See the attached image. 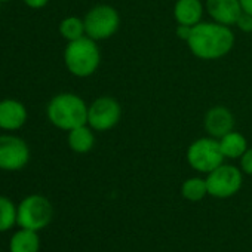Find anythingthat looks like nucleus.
Segmentation results:
<instances>
[{"mask_svg": "<svg viewBox=\"0 0 252 252\" xmlns=\"http://www.w3.org/2000/svg\"><path fill=\"white\" fill-rule=\"evenodd\" d=\"M240 5H242L243 12L252 15V0H240Z\"/></svg>", "mask_w": 252, "mask_h": 252, "instance_id": "obj_24", "label": "nucleus"}, {"mask_svg": "<svg viewBox=\"0 0 252 252\" xmlns=\"http://www.w3.org/2000/svg\"><path fill=\"white\" fill-rule=\"evenodd\" d=\"M24 5L30 9H42L45 6H48V3L51 0H23Z\"/></svg>", "mask_w": 252, "mask_h": 252, "instance_id": "obj_23", "label": "nucleus"}, {"mask_svg": "<svg viewBox=\"0 0 252 252\" xmlns=\"http://www.w3.org/2000/svg\"><path fill=\"white\" fill-rule=\"evenodd\" d=\"M29 111L27 107L14 98L0 99V129L6 132L20 131L27 123Z\"/></svg>", "mask_w": 252, "mask_h": 252, "instance_id": "obj_11", "label": "nucleus"}, {"mask_svg": "<svg viewBox=\"0 0 252 252\" xmlns=\"http://www.w3.org/2000/svg\"><path fill=\"white\" fill-rule=\"evenodd\" d=\"M218 141H220V147H221L224 158L230 159V160H239L249 147L246 137L236 129L225 134Z\"/></svg>", "mask_w": 252, "mask_h": 252, "instance_id": "obj_15", "label": "nucleus"}, {"mask_svg": "<svg viewBox=\"0 0 252 252\" xmlns=\"http://www.w3.org/2000/svg\"><path fill=\"white\" fill-rule=\"evenodd\" d=\"M186 43L193 57L202 61H217L231 52L236 37L231 27L211 20L191 27V34Z\"/></svg>", "mask_w": 252, "mask_h": 252, "instance_id": "obj_1", "label": "nucleus"}, {"mask_svg": "<svg viewBox=\"0 0 252 252\" xmlns=\"http://www.w3.org/2000/svg\"><path fill=\"white\" fill-rule=\"evenodd\" d=\"M239 168L243 174L252 177V147H248V150L243 153V156L239 159Z\"/></svg>", "mask_w": 252, "mask_h": 252, "instance_id": "obj_20", "label": "nucleus"}, {"mask_svg": "<svg viewBox=\"0 0 252 252\" xmlns=\"http://www.w3.org/2000/svg\"><path fill=\"white\" fill-rule=\"evenodd\" d=\"M205 14V2H202V0H177L172 9L175 23L190 27L202 23Z\"/></svg>", "mask_w": 252, "mask_h": 252, "instance_id": "obj_13", "label": "nucleus"}, {"mask_svg": "<svg viewBox=\"0 0 252 252\" xmlns=\"http://www.w3.org/2000/svg\"><path fill=\"white\" fill-rule=\"evenodd\" d=\"M236 27L243 33H252V15L242 12V15L239 17V20L236 23Z\"/></svg>", "mask_w": 252, "mask_h": 252, "instance_id": "obj_21", "label": "nucleus"}, {"mask_svg": "<svg viewBox=\"0 0 252 252\" xmlns=\"http://www.w3.org/2000/svg\"><path fill=\"white\" fill-rule=\"evenodd\" d=\"M191 34V27L190 26H181V24H177V29H175V36L180 39V40H184L187 42L189 37Z\"/></svg>", "mask_w": 252, "mask_h": 252, "instance_id": "obj_22", "label": "nucleus"}, {"mask_svg": "<svg viewBox=\"0 0 252 252\" xmlns=\"http://www.w3.org/2000/svg\"><path fill=\"white\" fill-rule=\"evenodd\" d=\"M205 9L212 21L228 27L236 26L243 12L240 0H205Z\"/></svg>", "mask_w": 252, "mask_h": 252, "instance_id": "obj_12", "label": "nucleus"}, {"mask_svg": "<svg viewBox=\"0 0 252 252\" xmlns=\"http://www.w3.org/2000/svg\"><path fill=\"white\" fill-rule=\"evenodd\" d=\"M86 36L95 42L113 37L120 29V14L111 5H95L83 17Z\"/></svg>", "mask_w": 252, "mask_h": 252, "instance_id": "obj_5", "label": "nucleus"}, {"mask_svg": "<svg viewBox=\"0 0 252 252\" xmlns=\"http://www.w3.org/2000/svg\"><path fill=\"white\" fill-rule=\"evenodd\" d=\"M67 144L71 152L77 155H86L95 146V131L88 123L77 126L67 132Z\"/></svg>", "mask_w": 252, "mask_h": 252, "instance_id": "obj_14", "label": "nucleus"}, {"mask_svg": "<svg viewBox=\"0 0 252 252\" xmlns=\"http://www.w3.org/2000/svg\"><path fill=\"white\" fill-rule=\"evenodd\" d=\"M11 252H39L40 251V236L39 231L30 228L17 230L9 240Z\"/></svg>", "mask_w": 252, "mask_h": 252, "instance_id": "obj_16", "label": "nucleus"}, {"mask_svg": "<svg viewBox=\"0 0 252 252\" xmlns=\"http://www.w3.org/2000/svg\"><path fill=\"white\" fill-rule=\"evenodd\" d=\"M58 30H60V34L64 40L67 42H73V40H77L83 36H86V32H85V21L83 18H79V17H65L60 26H58Z\"/></svg>", "mask_w": 252, "mask_h": 252, "instance_id": "obj_18", "label": "nucleus"}, {"mask_svg": "<svg viewBox=\"0 0 252 252\" xmlns=\"http://www.w3.org/2000/svg\"><path fill=\"white\" fill-rule=\"evenodd\" d=\"M8 2H11V0H0V3H8Z\"/></svg>", "mask_w": 252, "mask_h": 252, "instance_id": "obj_25", "label": "nucleus"}, {"mask_svg": "<svg viewBox=\"0 0 252 252\" xmlns=\"http://www.w3.org/2000/svg\"><path fill=\"white\" fill-rule=\"evenodd\" d=\"M17 225V205L8 197L0 194V233H5Z\"/></svg>", "mask_w": 252, "mask_h": 252, "instance_id": "obj_19", "label": "nucleus"}, {"mask_svg": "<svg viewBox=\"0 0 252 252\" xmlns=\"http://www.w3.org/2000/svg\"><path fill=\"white\" fill-rule=\"evenodd\" d=\"M203 128L209 137L220 140L234 129V114L225 105H214L205 113Z\"/></svg>", "mask_w": 252, "mask_h": 252, "instance_id": "obj_10", "label": "nucleus"}, {"mask_svg": "<svg viewBox=\"0 0 252 252\" xmlns=\"http://www.w3.org/2000/svg\"><path fill=\"white\" fill-rule=\"evenodd\" d=\"M32 158L26 140L14 134L0 135V171L17 172L24 169Z\"/></svg>", "mask_w": 252, "mask_h": 252, "instance_id": "obj_9", "label": "nucleus"}, {"mask_svg": "<svg viewBox=\"0 0 252 252\" xmlns=\"http://www.w3.org/2000/svg\"><path fill=\"white\" fill-rule=\"evenodd\" d=\"M208 194L215 199H228L234 196L243 184V172L239 166L222 163L206 174Z\"/></svg>", "mask_w": 252, "mask_h": 252, "instance_id": "obj_7", "label": "nucleus"}, {"mask_svg": "<svg viewBox=\"0 0 252 252\" xmlns=\"http://www.w3.org/2000/svg\"><path fill=\"white\" fill-rule=\"evenodd\" d=\"M54 218V206L43 194H29L17 205V225L40 231Z\"/></svg>", "mask_w": 252, "mask_h": 252, "instance_id": "obj_4", "label": "nucleus"}, {"mask_svg": "<svg viewBox=\"0 0 252 252\" xmlns=\"http://www.w3.org/2000/svg\"><path fill=\"white\" fill-rule=\"evenodd\" d=\"M0 5H2V3H0Z\"/></svg>", "mask_w": 252, "mask_h": 252, "instance_id": "obj_26", "label": "nucleus"}, {"mask_svg": "<svg viewBox=\"0 0 252 252\" xmlns=\"http://www.w3.org/2000/svg\"><path fill=\"white\" fill-rule=\"evenodd\" d=\"M186 159L189 166L199 174H209L225 160L220 147V141L209 135L194 140L187 147Z\"/></svg>", "mask_w": 252, "mask_h": 252, "instance_id": "obj_6", "label": "nucleus"}, {"mask_svg": "<svg viewBox=\"0 0 252 252\" xmlns=\"http://www.w3.org/2000/svg\"><path fill=\"white\" fill-rule=\"evenodd\" d=\"M181 194L189 202H200L208 196L206 180L202 177L187 178L181 186Z\"/></svg>", "mask_w": 252, "mask_h": 252, "instance_id": "obj_17", "label": "nucleus"}, {"mask_svg": "<svg viewBox=\"0 0 252 252\" xmlns=\"http://www.w3.org/2000/svg\"><path fill=\"white\" fill-rule=\"evenodd\" d=\"M64 64L68 73L79 79L91 77L101 64V51L98 42L88 36L67 42L64 49Z\"/></svg>", "mask_w": 252, "mask_h": 252, "instance_id": "obj_3", "label": "nucleus"}, {"mask_svg": "<svg viewBox=\"0 0 252 252\" xmlns=\"http://www.w3.org/2000/svg\"><path fill=\"white\" fill-rule=\"evenodd\" d=\"M86 101L73 92H61L51 98L46 105V117L55 128L61 131H71L77 126L88 123Z\"/></svg>", "mask_w": 252, "mask_h": 252, "instance_id": "obj_2", "label": "nucleus"}, {"mask_svg": "<svg viewBox=\"0 0 252 252\" xmlns=\"http://www.w3.org/2000/svg\"><path fill=\"white\" fill-rule=\"evenodd\" d=\"M120 119L122 105L114 96H98L88 107V125L95 132H107L116 128Z\"/></svg>", "mask_w": 252, "mask_h": 252, "instance_id": "obj_8", "label": "nucleus"}]
</instances>
